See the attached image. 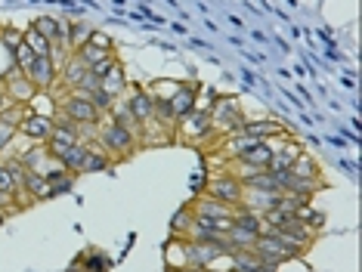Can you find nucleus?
Listing matches in <instances>:
<instances>
[{
	"mask_svg": "<svg viewBox=\"0 0 362 272\" xmlns=\"http://www.w3.org/2000/svg\"><path fill=\"white\" fill-rule=\"evenodd\" d=\"M136 143H139V136L130 134V130L121 127V124H115L112 118H103L100 127H96V146H100L112 161L115 158H130V155L136 152Z\"/></svg>",
	"mask_w": 362,
	"mask_h": 272,
	"instance_id": "obj_1",
	"label": "nucleus"
},
{
	"mask_svg": "<svg viewBox=\"0 0 362 272\" xmlns=\"http://www.w3.org/2000/svg\"><path fill=\"white\" fill-rule=\"evenodd\" d=\"M208 118H211V127L220 130V134H235V130L248 121L235 96H217V102H214V109L208 112Z\"/></svg>",
	"mask_w": 362,
	"mask_h": 272,
	"instance_id": "obj_2",
	"label": "nucleus"
},
{
	"mask_svg": "<svg viewBox=\"0 0 362 272\" xmlns=\"http://www.w3.org/2000/svg\"><path fill=\"white\" fill-rule=\"evenodd\" d=\"M59 99V112L62 114H69L71 121L78 124V127H96L105 114L96 109L90 99H84V96H78V93H69V96H56Z\"/></svg>",
	"mask_w": 362,
	"mask_h": 272,
	"instance_id": "obj_3",
	"label": "nucleus"
},
{
	"mask_svg": "<svg viewBox=\"0 0 362 272\" xmlns=\"http://www.w3.org/2000/svg\"><path fill=\"white\" fill-rule=\"evenodd\" d=\"M242 183H238V177H233V173H220V177H214L208 189H204V195L214 198V201L226 204V208H235L238 201H242Z\"/></svg>",
	"mask_w": 362,
	"mask_h": 272,
	"instance_id": "obj_4",
	"label": "nucleus"
},
{
	"mask_svg": "<svg viewBox=\"0 0 362 272\" xmlns=\"http://www.w3.org/2000/svg\"><path fill=\"white\" fill-rule=\"evenodd\" d=\"M0 84H4V90H6V99H10V102H31V99L37 96V87L31 84V78L22 69H13L4 74V78H0Z\"/></svg>",
	"mask_w": 362,
	"mask_h": 272,
	"instance_id": "obj_5",
	"label": "nucleus"
},
{
	"mask_svg": "<svg viewBox=\"0 0 362 272\" xmlns=\"http://www.w3.org/2000/svg\"><path fill=\"white\" fill-rule=\"evenodd\" d=\"M177 134L186 139H208V136H214V127H211V118H208V112H189V114H183V118L177 121Z\"/></svg>",
	"mask_w": 362,
	"mask_h": 272,
	"instance_id": "obj_6",
	"label": "nucleus"
},
{
	"mask_svg": "<svg viewBox=\"0 0 362 272\" xmlns=\"http://www.w3.org/2000/svg\"><path fill=\"white\" fill-rule=\"evenodd\" d=\"M84 74H87V62L81 59L78 53H69V56H65V62L59 65V74H56V87L69 90V93H71V90H75L81 81H84ZM53 90H50V93H53Z\"/></svg>",
	"mask_w": 362,
	"mask_h": 272,
	"instance_id": "obj_7",
	"label": "nucleus"
},
{
	"mask_svg": "<svg viewBox=\"0 0 362 272\" xmlns=\"http://www.w3.org/2000/svg\"><path fill=\"white\" fill-rule=\"evenodd\" d=\"M25 74L31 78V84L37 87V93H50V90L56 87V74H59V65H56L50 56H37Z\"/></svg>",
	"mask_w": 362,
	"mask_h": 272,
	"instance_id": "obj_8",
	"label": "nucleus"
},
{
	"mask_svg": "<svg viewBox=\"0 0 362 272\" xmlns=\"http://www.w3.org/2000/svg\"><path fill=\"white\" fill-rule=\"evenodd\" d=\"M53 134V118L50 114H37V112H31L25 121H22V127H19V136H25L31 146H37V143H47Z\"/></svg>",
	"mask_w": 362,
	"mask_h": 272,
	"instance_id": "obj_9",
	"label": "nucleus"
},
{
	"mask_svg": "<svg viewBox=\"0 0 362 272\" xmlns=\"http://www.w3.org/2000/svg\"><path fill=\"white\" fill-rule=\"evenodd\" d=\"M127 112H130V118H134L139 127H146V124L152 121V114H155V99L149 90H134V93L127 96Z\"/></svg>",
	"mask_w": 362,
	"mask_h": 272,
	"instance_id": "obj_10",
	"label": "nucleus"
},
{
	"mask_svg": "<svg viewBox=\"0 0 362 272\" xmlns=\"http://www.w3.org/2000/svg\"><path fill=\"white\" fill-rule=\"evenodd\" d=\"M19 161H22V167L31 170V173H50L53 167H59V164H50V152H47V146L44 143H37V146H28L25 152H19Z\"/></svg>",
	"mask_w": 362,
	"mask_h": 272,
	"instance_id": "obj_11",
	"label": "nucleus"
},
{
	"mask_svg": "<svg viewBox=\"0 0 362 272\" xmlns=\"http://www.w3.org/2000/svg\"><path fill=\"white\" fill-rule=\"evenodd\" d=\"M282 143L273 146V158H269V167L267 170H276V173H282V170H291V164L298 161V155L303 152V148L298 143H291L288 136H279Z\"/></svg>",
	"mask_w": 362,
	"mask_h": 272,
	"instance_id": "obj_12",
	"label": "nucleus"
},
{
	"mask_svg": "<svg viewBox=\"0 0 362 272\" xmlns=\"http://www.w3.org/2000/svg\"><path fill=\"white\" fill-rule=\"evenodd\" d=\"M31 28L40 31L47 40H50L53 47H69V28L59 22V19H53V16H37L35 22H31ZM71 49V47H69Z\"/></svg>",
	"mask_w": 362,
	"mask_h": 272,
	"instance_id": "obj_13",
	"label": "nucleus"
},
{
	"mask_svg": "<svg viewBox=\"0 0 362 272\" xmlns=\"http://www.w3.org/2000/svg\"><path fill=\"white\" fill-rule=\"evenodd\" d=\"M235 134L251 136V139H273V136H285V127L279 121L267 118V121H245L242 127L235 130Z\"/></svg>",
	"mask_w": 362,
	"mask_h": 272,
	"instance_id": "obj_14",
	"label": "nucleus"
},
{
	"mask_svg": "<svg viewBox=\"0 0 362 272\" xmlns=\"http://www.w3.org/2000/svg\"><path fill=\"white\" fill-rule=\"evenodd\" d=\"M195 96H199V84H180L174 90V96H170L168 102H170V109H174V118L177 121L195 109Z\"/></svg>",
	"mask_w": 362,
	"mask_h": 272,
	"instance_id": "obj_15",
	"label": "nucleus"
},
{
	"mask_svg": "<svg viewBox=\"0 0 362 272\" xmlns=\"http://www.w3.org/2000/svg\"><path fill=\"white\" fill-rule=\"evenodd\" d=\"M100 87H103L112 99H121V96H124V93H127V74H124V65L115 62L112 69L100 78Z\"/></svg>",
	"mask_w": 362,
	"mask_h": 272,
	"instance_id": "obj_16",
	"label": "nucleus"
},
{
	"mask_svg": "<svg viewBox=\"0 0 362 272\" xmlns=\"http://www.w3.org/2000/svg\"><path fill=\"white\" fill-rule=\"evenodd\" d=\"M78 177H71L65 167H53L47 173V189H50V198L53 195H62V192H71V186H75Z\"/></svg>",
	"mask_w": 362,
	"mask_h": 272,
	"instance_id": "obj_17",
	"label": "nucleus"
},
{
	"mask_svg": "<svg viewBox=\"0 0 362 272\" xmlns=\"http://www.w3.org/2000/svg\"><path fill=\"white\" fill-rule=\"evenodd\" d=\"M28 114H31V105H25V102H6L4 112H0V121H4L6 127H16V130H19L22 121H25Z\"/></svg>",
	"mask_w": 362,
	"mask_h": 272,
	"instance_id": "obj_18",
	"label": "nucleus"
},
{
	"mask_svg": "<svg viewBox=\"0 0 362 272\" xmlns=\"http://www.w3.org/2000/svg\"><path fill=\"white\" fill-rule=\"evenodd\" d=\"M192 223H195L192 204H189V208H180V211L174 213V220H170V232H174L177 238H186L189 229H192Z\"/></svg>",
	"mask_w": 362,
	"mask_h": 272,
	"instance_id": "obj_19",
	"label": "nucleus"
},
{
	"mask_svg": "<svg viewBox=\"0 0 362 272\" xmlns=\"http://www.w3.org/2000/svg\"><path fill=\"white\" fill-rule=\"evenodd\" d=\"M22 40H25V44L31 47V53H35V56H50V53H53V44H50V40H47L44 35H40V31H35V28H25V31H22Z\"/></svg>",
	"mask_w": 362,
	"mask_h": 272,
	"instance_id": "obj_20",
	"label": "nucleus"
},
{
	"mask_svg": "<svg viewBox=\"0 0 362 272\" xmlns=\"http://www.w3.org/2000/svg\"><path fill=\"white\" fill-rule=\"evenodd\" d=\"M291 173H298V177H319V167L313 164V158H310L307 152H300L298 161L291 164Z\"/></svg>",
	"mask_w": 362,
	"mask_h": 272,
	"instance_id": "obj_21",
	"label": "nucleus"
},
{
	"mask_svg": "<svg viewBox=\"0 0 362 272\" xmlns=\"http://www.w3.org/2000/svg\"><path fill=\"white\" fill-rule=\"evenodd\" d=\"M16 136H19V130H16V127H6V124L0 121V158H4L6 148L16 143Z\"/></svg>",
	"mask_w": 362,
	"mask_h": 272,
	"instance_id": "obj_22",
	"label": "nucleus"
},
{
	"mask_svg": "<svg viewBox=\"0 0 362 272\" xmlns=\"http://www.w3.org/2000/svg\"><path fill=\"white\" fill-rule=\"evenodd\" d=\"M115 62H118V56H115V53L112 56H103V59H96L93 65H90V74H93V78H103V74L109 71Z\"/></svg>",
	"mask_w": 362,
	"mask_h": 272,
	"instance_id": "obj_23",
	"label": "nucleus"
},
{
	"mask_svg": "<svg viewBox=\"0 0 362 272\" xmlns=\"http://www.w3.org/2000/svg\"><path fill=\"white\" fill-rule=\"evenodd\" d=\"M87 40H90L93 47H100V49H115V47H112V37H109V35H103V31H90Z\"/></svg>",
	"mask_w": 362,
	"mask_h": 272,
	"instance_id": "obj_24",
	"label": "nucleus"
},
{
	"mask_svg": "<svg viewBox=\"0 0 362 272\" xmlns=\"http://www.w3.org/2000/svg\"><path fill=\"white\" fill-rule=\"evenodd\" d=\"M0 211L13 213V211H16V198H13V195H6V192H0Z\"/></svg>",
	"mask_w": 362,
	"mask_h": 272,
	"instance_id": "obj_25",
	"label": "nucleus"
},
{
	"mask_svg": "<svg viewBox=\"0 0 362 272\" xmlns=\"http://www.w3.org/2000/svg\"><path fill=\"white\" fill-rule=\"evenodd\" d=\"M6 102H10V99H6V90H4V84H0V112H4Z\"/></svg>",
	"mask_w": 362,
	"mask_h": 272,
	"instance_id": "obj_26",
	"label": "nucleus"
},
{
	"mask_svg": "<svg viewBox=\"0 0 362 272\" xmlns=\"http://www.w3.org/2000/svg\"><path fill=\"white\" fill-rule=\"evenodd\" d=\"M6 217H10V213H6V211H0V226H4V223H6Z\"/></svg>",
	"mask_w": 362,
	"mask_h": 272,
	"instance_id": "obj_27",
	"label": "nucleus"
},
{
	"mask_svg": "<svg viewBox=\"0 0 362 272\" xmlns=\"http://www.w3.org/2000/svg\"><path fill=\"white\" fill-rule=\"evenodd\" d=\"M0 28H4V25H0Z\"/></svg>",
	"mask_w": 362,
	"mask_h": 272,
	"instance_id": "obj_28",
	"label": "nucleus"
}]
</instances>
